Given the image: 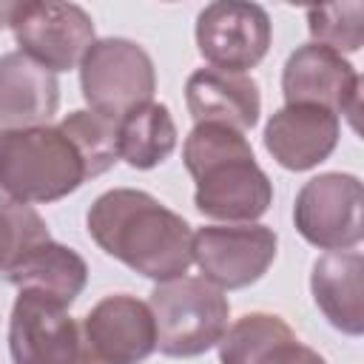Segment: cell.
<instances>
[{
	"label": "cell",
	"instance_id": "6da1fadb",
	"mask_svg": "<svg viewBox=\"0 0 364 364\" xmlns=\"http://www.w3.org/2000/svg\"><path fill=\"white\" fill-rule=\"evenodd\" d=\"M85 228L102 253L156 284L185 276L193 262L191 225L139 188L100 193L85 213Z\"/></svg>",
	"mask_w": 364,
	"mask_h": 364
},
{
	"label": "cell",
	"instance_id": "7a4b0ae2",
	"mask_svg": "<svg viewBox=\"0 0 364 364\" xmlns=\"http://www.w3.org/2000/svg\"><path fill=\"white\" fill-rule=\"evenodd\" d=\"M182 162L196 182L193 205L208 219L245 225L273 205V182L259 168L247 136L236 128L193 125L182 145Z\"/></svg>",
	"mask_w": 364,
	"mask_h": 364
},
{
	"label": "cell",
	"instance_id": "3957f363",
	"mask_svg": "<svg viewBox=\"0 0 364 364\" xmlns=\"http://www.w3.org/2000/svg\"><path fill=\"white\" fill-rule=\"evenodd\" d=\"M85 179V162L57 125L0 131V205L60 202Z\"/></svg>",
	"mask_w": 364,
	"mask_h": 364
},
{
	"label": "cell",
	"instance_id": "277c9868",
	"mask_svg": "<svg viewBox=\"0 0 364 364\" xmlns=\"http://www.w3.org/2000/svg\"><path fill=\"white\" fill-rule=\"evenodd\" d=\"M148 307L156 324V350L168 358H193L213 350L230 318L225 290L202 276H179L151 290Z\"/></svg>",
	"mask_w": 364,
	"mask_h": 364
},
{
	"label": "cell",
	"instance_id": "5b68a950",
	"mask_svg": "<svg viewBox=\"0 0 364 364\" xmlns=\"http://www.w3.org/2000/svg\"><path fill=\"white\" fill-rule=\"evenodd\" d=\"M80 91L88 111L119 122L136 105L154 100L156 68L151 54L128 37L97 40L80 63Z\"/></svg>",
	"mask_w": 364,
	"mask_h": 364
},
{
	"label": "cell",
	"instance_id": "8992f818",
	"mask_svg": "<svg viewBox=\"0 0 364 364\" xmlns=\"http://www.w3.org/2000/svg\"><path fill=\"white\" fill-rule=\"evenodd\" d=\"M154 350V313L148 301L131 293L100 299L77 321L74 364H142Z\"/></svg>",
	"mask_w": 364,
	"mask_h": 364
},
{
	"label": "cell",
	"instance_id": "52a82bcc",
	"mask_svg": "<svg viewBox=\"0 0 364 364\" xmlns=\"http://www.w3.org/2000/svg\"><path fill=\"white\" fill-rule=\"evenodd\" d=\"M9 28L20 46L17 51L51 74L80 68L85 51L97 43L94 20L77 3H14Z\"/></svg>",
	"mask_w": 364,
	"mask_h": 364
},
{
	"label": "cell",
	"instance_id": "ba28073f",
	"mask_svg": "<svg viewBox=\"0 0 364 364\" xmlns=\"http://www.w3.org/2000/svg\"><path fill=\"white\" fill-rule=\"evenodd\" d=\"M364 188L355 173H318L307 179L293 205L299 236L318 250H355L364 236Z\"/></svg>",
	"mask_w": 364,
	"mask_h": 364
},
{
	"label": "cell",
	"instance_id": "9c48e42d",
	"mask_svg": "<svg viewBox=\"0 0 364 364\" xmlns=\"http://www.w3.org/2000/svg\"><path fill=\"white\" fill-rule=\"evenodd\" d=\"M276 247V230L259 222L205 225L193 233L191 256L205 282L219 290H242L270 270Z\"/></svg>",
	"mask_w": 364,
	"mask_h": 364
},
{
	"label": "cell",
	"instance_id": "30bf717a",
	"mask_svg": "<svg viewBox=\"0 0 364 364\" xmlns=\"http://www.w3.org/2000/svg\"><path fill=\"white\" fill-rule=\"evenodd\" d=\"M273 23L259 3L219 0L196 17V48L210 68L247 74L267 57Z\"/></svg>",
	"mask_w": 364,
	"mask_h": 364
},
{
	"label": "cell",
	"instance_id": "8fae6325",
	"mask_svg": "<svg viewBox=\"0 0 364 364\" xmlns=\"http://www.w3.org/2000/svg\"><path fill=\"white\" fill-rule=\"evenodd\" d=\"M282 94L284 105H318L344 114L358 131L361 114V77L355 65L316 43L299 46L282 68Z\"/></svg>",
	"mask_w": 364,
	"mask_h": 364
},
{
	"label": "cell",
	"instance_id": "7c38bea8",
	"mask_svg": "<svg viewBox=\"0 0 364 364\" xmlns=\"http://www.w3.org/2000/svg\"><path fill=\"white\" fill-rule=\"evenodd\" d=\"M9 355L11 364H74L77 321L68 307L20 290L9 318Z\"/></svg>",
	"mask_w": 364,
	"mask_h": 364
},
{
	"label": "cell",
	"instance_id": "4fadbf2b",
	"mask_svg": "<svg viewBox=\"0 0 364 364\" xmlns=\"http://www.w3.org/2000/svg\"><path fill=\"white\" fill-rule=\"evenodd\" d=\"M341 122L318 105H282L264 125V148L284 171H310L330 159L338 145Z\"/></svg>",
	"mask_w": 364,
	"mask_h": 364
},
{
	"label": "cell",
	"instance_id": "5bb4252c",
	"mask_svg": "<svg viewBox=\"0 0 364 364\" xmlns=\"http://www.w3.org/2000/svg\"><path fill=\"white\" fill-rule=\"evenodd\" d=\"M185 105L193 119L216 122L236 131H250L262 114L259 82L250 74L222 71V68H196L185 82Z\"/></svg>",
	"mask_w": 364,
	"mask_h": 364
},
{
	"label": "cell",
	"instance_id": "9a60e30c",
	"mask_svg": "<svg viewBox=\"0 0 364 364\" xmlns=\"http://www.w3.org/2000/svg\"><path fill=\"white\" fill-rule=\"evenodd\" d=\"M57 108V74H51L23 51L0 54V131L48 125Z\"/></svg>",
	"mask_w": 364,
	"mask_h": 364
},
{
	"label": "cell",
	"instance_id": "2e32d148",
	"mask_svg": "<svg viewBox=\"0 0 364 364\" xmlns=\"http://www.w3.org/2000/svg\"><path fill=\"white\" fill-rule=\"evenodd\" d=\"M361 250H327L313 262L310 293L330 327L344 336L364 333V304H361Z\"/></svg>",
	"mask_w": 364,
	"mask_h": 364
},
{
	"label": "cell",
	"instance_id": "e0dca14e",
	"mask_svg": "<svg viewBox=\"0 0 364 364\" xmlns=\"http://www.w3.org/2000/svg\"><path fill=\"white\" fill-rule=\"evenodd\" d=\"M6 282L17 290H31L63 307H71L88 284V264L74 247L48 239L40 247H34L6 276Z\"/></svg>",
	"mask_w": 364,
	"mask_h": 364
},
{
	"label": "cell",
	"instance_id": "ac0fdd59",
	"mask_svg": "<svg viewBox=\"0 0 364 364\" xmlns=\"http://www.w3.org/2000/svg\"><path fill=\"white\" fill-rule=\"evenodd\" d=\"M176 122L162 102H145L117 122V151L136 171L162 165L176 148Z\"/></svg>",
	"mask_w": 364,
	"mask_h": 364
},
{
	"label": "cell",
	"instance_id": "d6986e66",
	"mask_svg": "<svg viewBox=\"0 0 364 364\" xmlns=\"http://www.w3.org/2000/svg\"><path fill=\"white\" fill-rule=\"evenodd\" d=\"M296 333L282 316L273 313H245L228 324L219 347V364H262L273 347L293 338Z\"/></svg>",
	"mask_w": 364,
	"mask_h": 364
},
{
	"label": "cell",
	"instance_id": "ffe728a7",
	"mask_svg": "<svg viewBox=\"0 0 364 364\" xmlns=\"http://www.w3.org/2000/svg\"><path fill=\"white\" fill-rule=\"evenodd\" d=\"M57 128L71 139V145L77 148L80 159L85 162L88 179L102 176L105 171H111L119 162V151H117V122L94 114V111H71L65 114Z\"/></svg>",
	"mask_w": 364,
	"mask_h": 364
},
{
	"label": "cell",
	"instance_id": "44dd1931",
	"mask_svg": "<svg viewBox=\"0 0 364 364\" xmlns=\"http://www.w3.org/2000/svg\"><path fill=\"white\" fill-rule=\"evenodd\" d=\"M364 6L353 3H330L307 9V31L316 46H324L336 54H355L364 43Z\"/></svg>",
	"mask_w": 364,
	"mask_h": 364
},
{
	"label": "cell",
	"instance_id": "7402d4cb",
	"mask_svg": "<svg viewBox=\"0 0 364 364\" xmlns=\"http://www.w3.org/2000/svg\"><path fill=\"white\" fill-rule=\"evenodd\" d=\"M48 239V225L31 205H0V276L6 279L34 247Z\"/></svg>",
	"mask_w": 364,
	"mask_h": 364
},
{
	"label": "cell",
	"instance_id": "603a6c76",
	"mask_svg": "<svg viewBox=\"0 0 364 364\" xmlns=\"http://www.w3.org/2000/svg\"><path fill=\"white\" fill-rule=\"evenodd\" d=\"M262 364H327V361H324V355H318L313 347L301 344L293 336V338L282 341L279 347H273Z\"/></svg>",
	"mask_w": 364,
	"mask_h": 364
},
{
	"label": "cell",
	"instance_id": "cb8c5ba5",
	"mask_svg": "<svg viewBox=\"0 0 364 364\" xmlns=\"http://www.w3.org/2000/svg\"><path fill=\"white\" fill-rule=\"evenodd\" d=\"M11 11H14V3H0V28H6V26H9Z\"/></svg>",
	"mask_w": 364,
	"mask_h": 364
}]
</instances>
